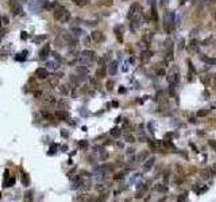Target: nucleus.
<instances>
[{
	"label": "nucleus",
	"instance_id": "nucleus-36",
	"mask_svg": "<svg viewBox=\"0 0 216 202\" xmlns=\"http://www.w3.org/2000/svg\"><path fill=\"white\" fill-rule=\"evenodd\" d=\"M42 116H43L45 119H47V120H51V119H53V116L50 115V113H47V112H42Z\"/></svg>",
	"mask_w": 216,
	"mask_h": 202
},
{
	"label": "nucleus",
	"instance_id": "nucleus-49",
	"mask_svg": "<svg viewBox=\"0 0 216 202\" xmlns=\"http://www.w3.org/2000/svg\"><path fill=\"white\" fill-rule=\"evenodd\" d=\"M124 92H126L124 88H120V89H119V93H124Z\"/></svg>",
	"mask_w": 216,
	"mask_h": 202
},
{
	"label": "nucleus",
	"instance_id": "nucleus-35",
	"mask_svg": "<svg viewBox=\"0 0 216 202\" xmlns=\"http://www.w3.org/2000/svg\"><path fill=\"white\" fill-rule=\"evenodd\" d=\"M45 39H46V35H39V37L35 38V42H37V43H39V42L45 41Z\"/></svg>",
	"mask_w": 216,
	"mask_h": 202
},
{
	"label": "nucleus",
	"instance_id": "nucleus-47",
	"mask_svg": "<svg viewBox=\"0 0 216 202\" xmlns=\"http://www.w3.org/2000/svg\"><path fill=\"white\" fill-rule=\"evenodd\" d=\"M209 144H211L212 147H215V148H216V143H215L213 140H209Z\"/></svg>",
	"mask_w": 216,
	"mask_h": 202
},
{
	"label": "nucleus",
	"instance_id": "nucleus-7",
	"mask_svg": "<svg viewBox=\"0 0 216 202\" xmlns=\"http://www.w3.org/2000/svg\"><path fill=\"white\" fill-rule=\"evenodd\" d=\"M81 57H83L84 59L92 61V59H95V51H92V50H84L83 53H81Z\"/></svg>",
	"mask_w": 216,
	"mask_h": 202
},
{
	"label": "nucleus",
	"instance_id": "nucleus-24",
	"mask_svg": "<svg viewBox=\"0 0 216 202\" xmlns=\"http://www.w3.org/2000/svg\"><path fill=\"white\" fill-rule=\"evenodd\" d=\"M59 92H61L62 94L66 96L68 93H69V88H68V85H61V86H59Z\"/></svg>",
	"mask_w": 216,
	"mask_h": 202
},
{
	"label": "nucleus",
	"instance_id": "nucleus-50",
	"mask_svg": "<svg viewBox=\"0 0 216 202\" xmlns=\"http://www.w3.org/2000/svg\"><path fill=\"white\" fill-rule=\"evenodd\" d=\"M22 38H23V39H26V38H27V34H26V33H22Z\"/></svg>",
	"mask_w": 216,
	"mask_h": 202
},
{
	"label": "nucleus",
	"instance_id": "nucleus-20",
	"mask_svg": "<svg viewBox=\"0 0 216 202\" xmlns=\"http://www.w3.org/2000/svg\"><path fill=\"white\" fill-rule=\"evenodd\" d=\"M14 183H15V178L11 177V178H8V179H5L3 186H4V187H11V186H14Z\"/></svg>",
	"mask_w": 216,
	"mask_h": 202
},
{
	"label": "nucleus",
	"instance_id": "nucleus-38",
	"mask_svg": "<svg viewBox=\"0 0 216 202\" xmlns=\"http://www.w3.org/2000/svg\"><path fill=\"white\" fill-rule=\"evenodd\" d=\"M123 177H124V174L123 173H119V174H115V175H113L115 179H120V178H123Z\"/></svg>",
	"mask_w": 216,
	"mask_h": 202
},
{
	"label": "nucleus",
	"instance_id": "nucleus-11",
	"mask_svg": "<svg viewBox=\"0 0 216 202\" xmlns=\"http://www.w3.org/2000/svg\"><path fill=\"white\" fill-rule=\"evenodd\" d=\"M115 34H116L118 41L122 43V42H123V28H122L120 26H116V27H115Z\"/></svg>",
	"mask_w": 216,
	"mask_h": 202
},
{
	"label": "nucleus",
	"instance_id": "nucleus-45",
	"mask_svg": "<svg viewBox=\"0 0 216 202\" xmlns=\"http://www.w3.org/2000/svg\"><path fill=\"white\" fill-rule=\"evenodd\" d=\"M53 55L55 57V59H58V61H61V57L58 55V53H53Z\"/></svg>",
	"mask_w": 216,
	"mask_h": 202
},
{
	"label": "nucleus",
	"instance_id": "nucleus-18",
	"mask_svg": "<svg viewBox=\"0 0 216 202\" xmlns=\"http://www.w3.org/2000/svg\"><path fill=\"white\" fill-rule=\"evenodd\" d=\"M23 201H25V202H33V191H31V190L26 191L25 198H23Z\"/></svg>",
	"mask_w": 216,
	"mask_h": 202
},
{
	"label": "nucleus",
	"instance_id": "nucleus-15",
	"mask_svg": "<svg viewBox=\"0 0 216 202\" xmlns=\"http://www.w3.org/2000/svg\"><path fill=\"white\" fill-rule=\"evenodd\" d=\"M43 101L47 104H55V97L53 94H45L43 96Z\"/></svg>",
	"mask_w": 216,
	"mask_h": 202
},
{
	"label": "nucleus",
	"instance_id": "nucleus-55",
	"mask_svg": "<svg viewBox=\"0 0 216 202\" xmlns=\"http://www.w3.org/2000/svg\"><path fill=\"white\" fill-rule=\"evenodd\" d=\"M215 19H216V15H215Z\"/></svg>",
	"mask_w": 216,
	"mask_h": 202
},
{
	"label": "nucleus",
	"instance_id": "nucleus-54",
	"mask_svg": "<svg viewBox=\"0 0 216 202\" xmlns=\"http://www.w3.org/2000/svg\"><path fill=\"white\" fill-rule=\"evenodd\" d=\"M0 197H1V193H0Z\"/></svg>",
	"mask_w": 216,
	"mask_h": 202
},
{
	"label": "nucleus",
	"instance_id": "nucleus-51",
	"mask_svg": "<svg viewBox=\"0 0 216 202\" xmlns=\"http://www.w3.org/2000/svg\"><path fill=\"white\" fill-rule=\"evenodd\" d=\"M182 47H184V41H181V43H180V50L182 49Z\"/></svg>",
	"mask_w": 216,
	"mask_h": 202
},
{
	"label": "nucleus",
	"instance_id": "nucleus-43",
	"mask_svg": "<svg viewBox=\"0 0 216 202\" xmlns=\"http://www.w3.org/2000/svg\"><path fill=\"white\" fill-rule=\"evenodd\" d=\"M207 189H208L207 186H204V187H201V189H200L199 191H197V194H201V193H204V191H205V190H207Z\"/></svg>",
	"mask_w": 216,
	"mask_h": 202
},
{
	"label": "nucleus",
	"instance_id": "nucleus-13",
	"mask_svg": "<svg viewBox=\"0 0 216 202\" xmlns=\"http://www.w3.org/2000/svg\"><path fill=\"white\" fill-rule=\"evenodd\" d=\"M105 74H107L105 67H99V69L96 70V78H104V77H105Z\"/></svg>",
	"mask_w": 216,
	"mask_h": 202
},
{
	"label": "nucleus",
	"instance_id": "nucleus-27",
	"mask_svg": "<svg viewBox=\"0 0 216 202\" xmlns=\"http://www.w3.org/2000/svg\"><path fill=\"white\" fill-rule=\"evenodd\" d=\"M187 62H188V67H189V73L195 74V67H193V65H192V61L191 59H187Z\"/></svg>",
	"mask_w": 216,
	"mask_h": 202
},
{
	"label": "nucleus",
	"instance_id": "nucleus-39",
	"mask_svg": "<svg viewBox=\"0 0 216 202\" xmlns=\"http://www.w3.org/2000/svg\"><path fill=\"white\" fill-rule=\"evenodd\" d=\"M157 75H159V77L165 75V69H159V70L157 71Z\"/></svg>",
	"mask_w": 216,
	"mask_h": 202
},
{
	"label": "nucleus",
	"instance_id": "nucleus-1",
	"mask_svg": "<svg viewBox=\"0 0 216 202\" xmlns=\"http://www.w3.org/2000/svg\"><path fill=\"white\" fill-rule=\"evenodd\" d=\"M54 19L55 20H61V22H68L70 19V14L68 12L66 9L59 7L58 9H54Z\"/></svg>",
	"mask_w": 216,
	"mask_h": 202
},
{
	"label": "nucleus",
	"instance_id": "nucleus-52",
	"mask_svg": "<svg viewBox=\"0 0 216 202\" xmlns=\"http://www.w3.org/2000/svg\"><path fill=\"white\" fill-rule=\"evenodd\" d=\"M212 169H213V170H215V171H216V163H215V164H213V167H212Z\"/></svg>",
	"mask_w": 216,
	"mask_h": 202
},
{
	"label": "nucleus",
	"instance_id": "nucleus-17",
	"mask_svg": "<svg viewBox=\"0 0 216 202\" xmlns=\"http://www.w3.org/2000/svg\"><path fill=\"white\" fill-rule=\"evenodd\" d=\"M109 133H111V136H112V137H119V136H120V133H122V131L118 127H113L112 129L109 131Z\"/></svg>",
	"mask_w": 216,
	"mask_h": 202
},
{
	"label": "nucleus",
	"instance_id": "nucleus-44",
	"mask_svg": "<svg viewBox=\"0 0 216 202\" xmlns=\"http://www.w3.org/2000/svg\"><path fill=\"white\" fill-rule=\"evenodd\" d=\"M134 152H135V150H134V148H128V150H127V154H128V155H131V154H134Z\"/></svg>",
	"mask_w": 216,
	"mask_h": 202
},
{
	"label": "nucleus",
	"instance_id": "nucleus-21",
	"mask_svg": "<svg viewBox=\"0 0 216 202\" xmlns=\"http://www.w3.org/2000/svg\"><path fill=\"white\" fill-rule=\"evenodd\" d=\"M151 18H153L154 22L158 20V14H157V9H155V1H154L153 4V8H151Z\"/></svg>",
	"mask_w": 216,
	"mask_h": 202
},
{
	"label": "nucleus",
	"instance_id": "nucleus-26",
	"mask_svg": "<svg viewBox=\"0 0 216 202\" xmlns=\"http://www.w3.org/2000/svg\"><path fill=\"white\" fill-rule=\"evenodd\" d=\"M187 197H188V193H182L178 198H177V202H185L187 201Z\"/></svg>",
	"mask_w": 216,
	"mask_h": 202
},
{
	"label": "nucleus",
	"instance_id": "nucleus-9",
	"mask_svg": "<svg viewBox=\"0 0 216 202\" xmlns=\"http://www.w3.org/2000/svg\"><path fill=\"white\" fill-rule=\"evenodd\" d=\"M108 73L111 75H115L118 73V62L116 61H112L109 63V67H108Z\"/></svg>",
	"mask_w": 216,
	"mask_h": 202
},
{
	"label": "nucleus",
	"instance_id": "nucleus-46",
	"mask_svg": "<svg viewBox=\"0 0 216 202\" xmlns=\"http://www.w3.org/2000/svg\"><path fill=\"white\" fill-rule=\"evenodd\" d=\"M61 135H62L64 137H68V132H65V131H61Z\"/></svg>",
	"mask_w": 216,
	"mask_h": 202
},
{
	"label": "nucleus",
	"instance_id": "nucleus-37",
	"mask_svg": "<svg viewBox=\"0 0 216 202\" xmlns=\"http://www.w3.org/2000/svg\"><path fill=\"white\" fill-rule=\"evenodd\" d=\"M72 31H73V34H74V35H80V34L83 33L80 28H72Z\"/></svg>",
	"mask_w": 216,
	"mask_h": 202
},
{
	"label": "nucleus",
	"instance_id": "nucleus-14",
	"mask_svg": "<svg viewBox=\"0 0 216 202\" xmlns=\"http://www.w3.org/2000/svg\"><path fill=\"white\" fill-rule=\"evenodd\" d=\"M55 117H58L59 120H66L68 117H69V115H68V112H65V111H57L55 112Z\"/></svg>",
	"mask_w": 216,
	"mask_h": 202
},
{
	"label": "nucleus",
	"instance_id": "nucleus-48",
	"mask_svg": "<svg viewBox=\"0 0 216 202\" xmlns=\"http://www.w3.org/2000/svg\"><path fill=\"white\" fill-rule=\"evenodd\" d=\"M3 20H4V23H8V18H7V16H3Z\"/></svg>",
	"mask_w": 216,
	"mask_h": 202
},
{
	"label": "nucleus",
	"instance_id": "nucleus-4",
	"mask_svg": "<svg viewBox=\"0 0 216 202\" xmlns=\"http://www.w3.org/2000/svg\"><path fill=\"white\" fill-rule=\"evenodd\" d=\"M154 163H155V158H154V156L149 158V159L145 162V164H143V171H145V173L150 171V170H151V167L154 166Z\"/></svg>",
	"mask_w": 216,
	"mask_h": 202
},
{
	"label": "nucleus",
	"instance_id": "nucleus-2",
	"mask_svg": "<svg viewBox=\"0 0 216 202\" xmlns=\"http://www.w3.org/2000/svg\"><path fill=\"white\" fill-rule=\"evenodd\" d=\"M173 27H174V15L173 14H169L167 15V19L163 22V28L167 34H170L173 31Z\"/></svg>",
	"mask_w": 216,
	"mask_h": 202
},
{
	"label": "nucleus",
	"instance_id": "nucleus-28",
	"mask_svg": "<svg viewBox=\"0 0 216 202\" xmlns=\"http://www.w3.org/2000/svg\"><path fill=\"white\" fill-rule=\"evenodd\" d=\"M124 139H126V141H127V143H134V141H135V137H134L133 135H126Z\"/></svg>",
	"mask_w": 216,
	"mask_h": 202
},
{
	"label": "nucleus",
	"instance_id": "nucleus-31",
	"mask_svg": "<svg viewBox=\"0 0 216 202\" xmlns=\"http://www.w3.org/2000/svg\"><path fill=\"white\" fill-rule=\"evenodd\" d=\"M77 71H79V73H83V74H87L88 69L87 67H83V66H79V67H77Z\"/></svg>",
	"mask_w": 216,
	"mask_h": 202
},
{
	"label": "nucleus",
	"instance_id": "nucleus-19",
	"mask_svg": "<svg viewBox=\"0 0 216 202\" xmlns=\"http://www.w3.org/2000/svg\"><path fill=\"white\" fill-rule=\"evenodd\" d=\"M64 38L66 39V42L69 43L70 46H74V45H77V39H74V38H72L70 35H64Z\"/></svg>",
	"mask_w": 216,
	"mask_h": 202
},
{
	"label": "nucleus",
	"instance_id": "nucleus-42",
	"mask_svg": "<svg viewBox=\"0 0 216 202\" xmlns=\"http://www.w3.org/2000/svg\"><path fill=\"white\" fill-rule=\"evenodd\" d=\"M104 5H112V0H105V1H103Z\"/></svg>",
	"mask_w": 216,
	"mask_h": 202
},
{
	"label": "nucleus",
	"instance_id": "nucleus-23",
	"mask_svg": "<svg viewBox=\"0 0 216 202\" xmlns=\"http://www.w3.org/2000/svg\"><path fill=\"white\" fill-rule=\"evenodd\" d=\"M150 57H151V53H150L149 50H146V51H143V53H142V55H141L142 61H147V59H149Z\"/></svg>",
	"mask_w": 216,
	"mask_h": 202
},
{
	"label": "nucleus",
	"instance_id": "nucleus-25",
	"mask_svg": "<svg viewBox=\"0 0 216 202\" xmlns=\"http://www.w3.org/2000/svg\"><path fill=\"white\" fill-rule=\"evenodd\" d=\"M47 67H50V69H58L59 65H58V62H47Z\"/></svg>",
	"mask_w": 216,
	"mask_h": 202
},
{
	"label": "nucleus",
	"instance_id": "nucleus-53",
	"mask_svg": "<svg viewBox=\"0 0 216 202\" xmlns=\"http://www.w3.org/2000/svg\"><path fill=\"white\" fill-rule=\"evenodd\" d=\"M19 1H22V3H23V1H26V0H19Z\"/></svg>",
	"mask_w": 216,
	"mask_h": 202
},
{
	"label": "nucleus",
	"instance_id": "nucleus-8",
	"mask_svg": "<svg viewBox=\"0 0 216 202\" xmlns=\"http://www.w3.org/2000/svg\"><path fill=\"white\" fill-rule=\"evenodd\" d=\"M49 54H50V45L46 43L45 47H43V49L41 50V53H39V57H41V59H46Z\"/></svg>",
	"mask_w": 216,
	"mask_h": 202
},
{
	"label": "nucleus",
	"instance_id": "nucleus-16",
	"mask_svg": "<svg viewBox=\"0 0 216 202\" xmlns=\"http://www.w3.org/2000/svg\"><path fill=\"white\" fill-rule=\"evenodd\" d=\"M141 8V5H139V3H134L131 7H130V14H128V16H131V15H134V14L137 12L138 9Z\"/></svg>",
	"mask_w": 216,
	"mask_h": 202
},
{
	"label": "nucleus",
	"instance_id": "nucleus-41",
	"mask_svg": "<svg viewBox=\"0 0 216 202\" xmlns=\"http://www.w3.org/2000/svg\"><path fill=\"white\" fill-rule=\"evenodd\" d=\"M112 85H113V82H111V81H108V82H107V89H108V90H111V89H112Z\"/></svg>",
	"mask_w": 216,
	"mask_h": 202
},
{
	"label": "nucleus",
	"instance_id": "nucleus-5",
	"mask_svg": "<svg viewBox=\"0 0 216 202\" xmlns=\"http://www.w3.org/2000/svg\"><path fill=\"white\" fill-rule=\"evenodd\" d=\"M35 74H37L38 78H41V80H45V78H47V77H49V73H47V70H46V69H43V67H39V69H37Z\"/></svg>",
	"mask_w": 216,
	"mask_h": 202
},
{
	"label": "nucleus",
	"instance_id": "nucleus-34",
	"mask_svg": "<svg viewBox=\"0 0 216 202\" xmlns=\"http://www.w3.org/2000/svg\"><path fill=\"white\" fill-rule=\"evenodd\" d=\"M155 190H159V191H166V186H162V185H157L155 186Z\"/></svg>",
	"mask_w": 216,
	"mask_h": 202
},
{
	"label": "nucleus",
	"instance_id": "nucleus-30",
	"mask_svg": "<svg viewBox=\"0 0 216 202\" xmlns=\"http://www.w3.org/2000/svg\"><path fill=\"white\" fill-rule=\"evenodd\" d=\"M79 147H80V148H87V147H88V141L87 140L79 141Z\"/></svg>",
	"mask_w": 216,
	"mask_h": 202
},
{
	"label": "nucleus",
	"instance_id": "nucleus-12",
	"mask_svg": "<svg viewBox=\"0 0 216 202\" xmlns=\"http://www.w3.org/2000/svg\"><path fill=\"white\" fill-rule=\"evenodd\" d=\"M22 175H20V179H22V183L25 186H29L30 185V177H29V174L25 173V171H22Z\"/></svg>",
	"mask_w": 216,
	"mask_h": 202
},
{
	"label": "nucleus",
	"instance_id": "nucleus-40",
	"mask_svg": "<svg viewBox=\"0 0 216 202\" xmlns=\"http://www.w3.org/2000/svg\"><path fill=\"white\" fill-rule=\"evenodd\" d=\"M146 158H147V152H142L141 155H139V159H141V160H143Z\"/></svg>",
	"mask_w": 216,
	"mask_h": 202
},
{
	"label": "nucleus",
	"instance_id": "nucleus-32",
	"mask_svg": "<svg viewBox=\"0 0 216 202\" xmlns=\"http://www.w3.org/2000/svg\"><path fill=\"white\" fill-rule=\"evenodd\" d=\"M88 1L89 0H74V3L79 5H85V4H88Z\"/></svg>",
	"mask_w": 216,
	"mask_h": 202
},
{
	"label": "nucleus",
	"instance_id": "nucleus-6",
	"mask_svg": "<svg viewBox=\"0 0 216 202\" xmlns=\"http://www.w3.org/2000/svg\"><path fill=\"white\" fill-rule=\"evenodd\" d=\"M139 26H141V19H139V16H135L133 18V20H131V24H130V28H131V31H135L137 28H139Z\"/></svg>",
	"mask_w": 216,
	"mask_h": 202
},
{
	"label": "nucleus",
	"instance_id": "nucleus-10",
	"mask_svg": "<svg viewBox=\"0 0 216 202\" xmlns=\"http://www.w3.org/2000/svg\"><path fill=\"white\" fill-rule=\"evenodd\" d=\"M92 39H93V41H96V42H100V41H104V35L101 33H100V31H93V33H92Z\"/></svg>",
	"mask_w": 216,
	"mask_h": 202
},
{
	"label": "nucleus",
	"instance_id": "nucleus-33",
	"mask_svg": "<svg viewBox=\"0 0 216 202\" xmlns=\"http://www.w3.org/2000/svg\"><path fill=\"white\" fill-rule=\"evenodd\" d=\"M57 148H58V147H57V144H51V146H50V151H49V154H50V155H51V154H54Z\"/></svg>",
	"mask_w": 216,
	"mask_h": 202
},
{
	"label": "nucleus",
	"instance_id": "nucleus-3",
	"mask_svg": "<svg viewBox=\"0 0 216 202\" xmlns=\"http://www.w3.org/2000/svg\"><path fill=\"white\" fill-rule=\"evenodd\" d=\"M10 7H11V11L16 15L22 12V5L19 0H10Z\"/></svg>",
	"mask_w": 216,
	"mask_h": 202
},
{
	"label": "nucleus",
	"instance_id": "nucleus-22",
	"mask_svg": "<svg viewBox=\"0 0 216 202\" xmlns=\"http://www.w3.org/2000/svg\"><path fill=\"white\" fill-rule=\"evenodd\" d=\"M208 113H209L208 109H200V111H197V117H205V116H208Z\"/></svg>",
	"mask_w": 216,
	"mask_h": 202
},
{
	"label": "nucleus",
	"instance_id": "nucleus-29",
	"mask_svg": "<svg viewBox=\"0 0 216 202\" xmlns=\"http://www.w3.org/2000/svg\"><path fill=\"white\" fill-rule=\"evenodd\" d=\"M26 57H27V51H23V55H16V59L18 61H25L26 59Z\"/></svg>",
	"mask_w": 216,
	"mask_h": 202
}]
</instances>
